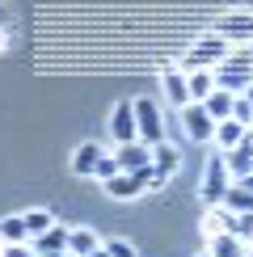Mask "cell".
Wrapping results in <instances>:
<instances>
[{
	"instance_id": "6da1fadb",
	"label": "cell",
	"mask_w": 253,
	"mask_h": 257,
	"mask_svg": "<svg viewBox=\"0 0 253 257\" xmlns=\"http://www.w3.org/2000/svg\"><path fill=\"white\" fill-rule=\"evenodd\" d=\"M232 169H228V160L224 152H211L207 156V165H203V181H198V198L207 202V207H224V198H228V190H232Z\"/></svg>"
},
{
	"instance_id": "7a4b0ae2",
	"label": "cell",
	"mask_w": 253,
	"mask_h": 257,
	"mask_svg": "<svg viewBox=\"0 0 253 257\" xmlns=\"http://www.w3.org/2000/svg\"><path fill=\"white\" fill-rule=\"evenodd\" d=\"M215 84L228 93H245L253 84V51L249 47H232L228 59L215 68Z\"/></svg>"
},
{
	"instance_id": "3957f363",
	"label": "cell",
	"mask_w": 253,
	"mask_h": 257,
	"mask_svg": "<svg viewBox=\"0 0 253 257\" xmlns=\"http://www.w3.org/2000/svg\"><path fill=\"white\" fill-rule=\"evenodd\" d=\"M228 51H232V42L224 34H215V30H207V34H198L194 38V47L182 55V68H219V63L228 59Z\"/></svg>"
},
{
	"instance_id": "277c9868",
	"label": "cell",
	"mask_w": 253,
	"mask_h": 257,
	"mask_svg": "<svg viewBox=\"0 0 253 257\" xmlns=\"http://www.w3.org/2000/svg\"><path fill=\"white\" fill-rule=\"evenodd\" d=\"M135 122H140L144 144H165V114L152 97H135Z\"/></svg>"
},
{
	"instance_id": "5b68a950",
	"label": "cell",
	"mask_w": 253,
	"mask_h": 257,
	"mask_svg": "<svg viewBox=\"0 0 253 257\" xmlns=\"http://www.w3.org/2000/svg\"><path fill=\"white\" fill-rule=\"evenodd\" d=\"M182 126H186V135L194 139V144H211V139H215V118L207 114L203 101L182 105Z\"/></svg>"
},
{
	"instance_id": "8992f818",
	"label": "cell",
	"mask_w": 253,
	"mask_h": 257,
	"mask_svg": "<svg viewBox=\"0 0 253 257\" xmlns=\"http://www.w3.org/2000/svg\"><path fill=\"white\" fill-rule=\"evenodd\" d=\"M161 89H165V101L173 105V110L190 105V76H186V68L165 63V68H161Z\"/></svg>"
},
{
	"instance_id": "52a82bcc",
	"label": "cell",
	"mask_w": 253,
	"mask_h": 257,
	"mask_svg": "<svg viewBox=\"0 0 253 257\" xmlns=\"http://www.w3.org/2000/svg\"><path fill=\"white\" fill-rule=\"evenodd\" d=\"M148 173H152V165L126 169V173H118V177L105 181V194H110V198H140L144 190H148Z\"/></svg>"
},
{
	"instance_id": "ba28073f",
	"label": "cell",
	"mask_w": 253,
	"mask_h": 257,
	"mask_svg": "<svg viewBox=\"0 0 253 257\" xmlns=\"http://www.w3.org/2000/svg\"><path fill=\"white\" fill-rule=\"evenodd\" d=\"M110 139L114 148L118 144H135L140 139V122H135V101H118L110 114Z\"/></svg>"
},
{
	"instance_id": "9c48e42d",
	"label": "cell",
	"mask_w": 253,
	"mask_h": 257,
	"mask_svg": "<svg viewBox=\"0 0 253 257\" xmlns=\"http://www.w3.org/2000/svg\"><path fill=\"white\" fill-rule=\"evenodd\" d=\"M215 34H224L232 47H249L253 42V13L245 9V13H228L215 21Z\"/></svg>"
},
{
	"instance_id": "30bf717a",
	"label": "cell",
	"mask_w": 253,
	"mask_h": 257,
	"mask_svg": "<svg viewBox=\"0 0 253 257\" xmlns=\"http://www.w3.org/2000/svg\"><path fill=\"white\" fill-rule=\"evenodd\" d=\"M68 240H72V228H68V223H51V228L38 232L30 244L38 249V257H47V253H68Z\"/></svg>"
},
{
	"instance_id": "8fae6325",
	"label": "cell",
	"mask_w": 253,
	"mask_h": 257,
	"mask_svg": "<svg viewBox=\"0 0 253 257\" xmlns=\"http://www.w3.org/2000/svg\"><path fill=\"white\" fill-rule=\"evenodd\" d=\"M101 156H105L101 144H80L76 152H72V173H76V177H97Z\"/></svg>"
},
{
	"instance_id": "7c38bea8",
	"label": "cell",
	"mask_w": 253,
	"mask_h": 257,
	"mask_svg": "<svg viewBox=\"0 0 253 257\" xmlns=\"http://www.w3.org/2000/svg\"><path fill=\"white\" fill-rule=\"evenodd\" d=\"M114 156H118V169H144L152 165V144H144V139H135V144H118L114 148Z\"/></svg>"
},
{
	"instance_id": "4fadbf2b",
	"label": "cell",
	"mask_w": 253,
	"mask_h": 257,
	"mask_svg": "<svg viewBox=\"0 0 253 257\" xmlns=\"http://www.w3.org/2000/svg\"><path fill=\"white\" fill-rule=\"evenodd\" d=\"M224 160H228V169H232V177H245V173H253V126H249V135L240 139L232 152H224Z\"/></svg>"
},
{
	"instance_id": "5bb4252c",
	"label": "cell",
	"mask_w": 253,
	"mask_h": 257,
	"mask_svg": "<svg viewBox=\"0 0 253 257\" xmlns=\"http://www.w3.org/2000/svg\"><path fill=\"white\" fill-rule=\"evenodd\" d=\"M186 76H190V101H207L211 93L219 89L215 84V68H190Z\"/></svg>"
},
{
	"instance_id": "9a60e30c",
	"label": "cell",
	"mask_w": 253,
	"mask_h": 257,
	"mask_svg": "<svg viewBox=\"0 0 253 257\" xmlns=\"http://www.w3.org/2000/svg\"><path fill=\"white\" fill-rule=\"evenodd\" d=\"M245 135H249V126H245V122H236V118L215 122V148H219V152H232V148H236Z\"/></svg>"
},
{
	"instance_id": "2e32d148",
	"label": "cell",
	"mask_w": 253,
	"mask_h": 257,
	"mask_svg": "<svg viewBox=\"0 0 253 257\" xmlns=\"http://www.w3.org/2000/svg\"><path fill=\"white\" fill-rule=\"evenodd\" d=\"M207 249L215 253V257H249V244L240 240L236 232H219V236H211Z\"/></svg>"
},
{
	"instance_id": "e0dca14e",
	"label": "cell",
	"mask_w": 253,
	"mask_h": 257,
	"mask_svg": "<svg viewBox=\"0 0 253 257\" xmlns=\"http://www.w3.org/2000/svg\"><path fill=\"white\" fill-rule=\"evenodd\" d=\"M152 165L161 169L165 177H173L177 165H182V148L177 144H152Z\"/></svg>"
},
{
	"instance_id": "ac0fdd59",
	"label": "cell",
	"mask_w": 253,
	"mask_h": 257,
	"mask_svg": "<svg viewBox=\"0 0 253 257\" xmlns=\"http://www.w3.org/2000/svg\"><path fill=\"white\" fill-rule=\"evenodd\" d=\"M203 105H207V114H211L215 122H224V118H232V105H236V93H228V89H215V93H211V97H207Z\"/></svg>"
},
{
	"instance_id": "d6986e66",
	"label": "cell",
	"mask_w": 253,
	"mask_h": 257,
	"mask_svg": "<svg viewBox=\"0 0 253 257\" xmlns=\"http://www.w3.org/2000/svg\"><path fill=\"white\" fill-rule=\"evenodd\" d=\"M0 240H5V244H26L30 240L26 215H5V219H0Z\"/></svg>"
},
{
	"instance_id": "ffe728a7",
	"label": "cell",
	"mask_w": 253,
	"mask_h": 257,
	"mask_svg": "<svg viewBox=\"0 0 253 257\" xmlns=\"http://www.w3.org/2000/svg\"><path fill=\"white\" fill-rule=\"evenodd\" d=\"M101 249V240H97V232H89V228H72V240H68V253H76V257H89V253H97Z\"/></svg>"
},
{
	"instance_id": "44dd1931",
	"label": "cell",
	"mask_w": 253,
	"mask_h": 257,
	"mask_svg": "<svg viewBox=\"0 0 253 257\" xmlns=\"http://www.w3.org/2000/svg\"><path fill=\"white\" fill-rule=\"evenodd\" d=\"M224 207H228V211H236V215L253 211V190H249V186H240V181H232V190H228Z\"/></svg>"
},
{
	"instance_id": "7402d4cb",
	"label": "cell",
	"mask_w": 253,
	"mask_h": 257,
	"mask_svg": "<svg viewBox=\"0 0 253 257\" xmlns=\"http://www.w3.org/2000/svg\"><path fill=\"white\" fill-rule=\"evenodd\" d=\"M21 215H26V228H30V240H34L38 232H47L51 223H55V215H51L47 207H34V211H21Z\"/></svg>"
},
{
	"instance_id": "603a6c76",
	"label": "cell",
	"mask_w": 253,
	"mask_h": 257,
	"mask_svg": "<svg viewBox=\"0 0 253 257\" xmlns=\"http://www.w3.org/2000/svg\"><path fill=\"white\" fill-rule=\"evenodd\" d=\"M232 118H236V122H245V126H253V101L245 97V93H236V105H232Z\"/></svg>"
},
{
	"instance_id": "cb8c5ba5",
	"label": "cell",
	"mask_w": 253,
	"mask_h": 257,
	"mask_svg": "<svg viewBox=\"0 0 253 257\" xmlns=\"http://www.w3.org/2000/svg\"><path fill=\"white\" fill-rule=\"evenodd\" d=\"M118 173H122V169H118V156H101V165H97V181H101V186H105L110 177H118Z\"/></svg>"
},
{
	"instance_id": "d4e9b609",
	"label": "cell",
	"mask_w": 253,
	"mask_h": 257,
	"mask_svg": "<svg viewBox=\"0 0 253 257\" xmlns=\"http://www.w3.org/2000/svg\"><path fill=\"white\" fill-rule=\"evenodd\" d=\"M105 253L110 257H135V244L131 240H105Z\"/></svg>"
},
{
	"instance_id": "484cf974",
	"label": "cell",
	"mask_w": 253,
	"mask_h": 257,
	"mask_svg": "<svg viewBox=\"0 0 253 257\" xmlns=\"http://www.w3.org/2000/svg\"><path fill=\"white\" fill-rule=\"evenodd\" d=\"M5 257H38V249H34V244H5Z\"/></svg>"
},
{
	"instance_id": "4316f807",
	"label": "cell",
	"mask_w": 253,
	"mask_h": 257,
	"mask_svg": "<svg viewBox=\"0 0 253 257\" xmlns=\"http://www.w3.org/2000/svg\"><path fill=\"white\" fill-rule=\"evenodd\" d=\"M236 181H240V186H249V190H253V173H245V177H236Z\"/></svg>"
},
{
	"instance_id": "83f0119b",
	"label": "cell",
	"mask_w": 253,
	"mask_h": 257,
	"mask_svg": "<svg viewBox=\"0 0 253 257\" xmlns=\"http://www.w3.org/2000/svg\"><path fill=\"white\" fill-rule=\"evenodd\" d=\"M89 257H110V253H105V240H101V249H97V253H89Z\"/></svg>"
},
{
	"instance_id": "f1b7e54d",
	"label": "cell",
	"mask_w": 253,
	"mask_h": 257,
	"mask_svg": "<svg viewBox=\"0 0 253 257\" xmlns=\"http://www.w3.org/2000/svg\"><path fill=\"white\" fill-rule=\"evenodd\" d=\"M9 47V34H5V30H0V51H5Z\"/></svg>"
},
{
	"instance_id": "f546056e",
	"label": "cell",
	"mask_w": 253,
	"mask_h": 257,
	"mask_svg": "<svg viewBox=\"0 0 253 257\" xmlns=\"http://www.w3.org/2000/svg\"><path fill=\"white\" fill-rule=\"evenodd\" d=\"M198 257H215V253H211V249H203V253H198Z\"/></svg>"
},
{
	"instance_id": "4dcf8cb0",
	"label": "cell",
	"mask_w": 253,
	"mask_h": 257,
	"mask_svg": "<svg viewBox=\"0 0 253 257\" xmlns=\"http://www.w3.org/2000/svg\"><path fill=\"white\" fill-rule=\"evenodd\" d=\"M0 257H5V240H0Z\"/></svg>"
},
{
	"instance_id": "1f68e13d",
	"label": "cell",
	"mask_w": 253,
	"mask_h": 257,
	"mask_svg": "<svg viewBox=\"0 0 253 257\" xmlns=\"http://www.w3.org/2000/svg\"><path fill=\"white\" fill-rule=\"evenodd\" d=\"M249 51H253V42H249Z\"/></svg>"
}]
</instances>
